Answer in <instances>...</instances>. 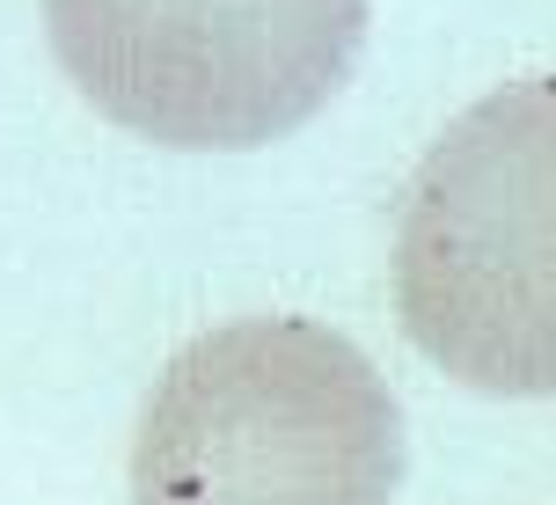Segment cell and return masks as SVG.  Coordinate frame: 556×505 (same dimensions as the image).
Segmentation results:
<instances>
[{
    "instance_id": "cell-1",
    "label": "cell",
    "mask_w": 556,
    "mask_h": 505,
    "mask_svg": "<svg viewBox=\"0 0 556 505\" xmlns=\"http://www.w3.org/2000/svg\"><path fill=\"white\" fill-rule=\"evenodd\" d=\"M410 469L381 366L330 323L191 337L139 411L132 505H395Z\"/></svg>"
},
{
    "instance_id": "cell-2",
    "label": "cell",
    "mask_w": 556,
    "mask_h": 505,
    "mask_svg": "<svg viewBox=\"0 0 556 505\" xmlns=\"http://www.w3.org/2000/svg\"><path fill=\"white\" fill-rule=\"evenodd\" d=\"M389 301L476 395H556V74L476 96L395 205Z\"/></svg>"
},
{
    "instance_id": "cell-3",
    "label": "cell",
    "mask_w": 556,
    "mask_h": 505,
    "mask_svg": "<svg viewBox=\"0 0 556 505\" xmlns=\"http://www.w3.org/2000/svg\"><path fill=\"white\" fill-rule=\"evenodd\" d=\"M45 37L111 125L250 154L330 111L366 52V0H45Z\"/></svg>"
}]
</instances>
